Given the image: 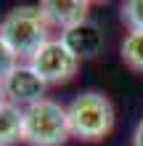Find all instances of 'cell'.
I'll use <instances>...</instances> for the list:
<instances>
[{"instance_id":"cell-10","label":"cell","mask_w":143,"mask_h":146,"mask_svg":"<svg viewBox=\"0 0 143 146\" xmlns=\"http://www.w3.org/2000/svg\"><path fill=\"white\" fill-rule=\"evenodd\" d=\"M122 21L130 32H143V0H130L122 5Z\"/></svg>"},{"instance_id":"cell-4","label":"cell","mask_w":143,"mask_h":146,"mask_svg":"<svg viewBox=\"0 0 143 146\" xmlns=\"http://www.w3.org/2000/svg\"><path fill=\"white\" fill-rule=\"evenodd\" d=\"M29 66L40 74L45 85H64L80 69V58L64 45L61 40H48L43 48L32 56Z\"/></svg>"},{"instance_id":"cell-2","label":"cell","mask_w":143,"mask_h":146,"mask_svg":"<svg viewBox=\"0 0 143 146\" xmlns=\"http://www.w3.org/2000/svg\"><path fill=\"white\" fill-rule=\"evenodd\" d=\"M48 29H50V24L45 19V13L40 11V5L37 8L19 5L0 21V37L11 45V50L19 58H29V61L50 40Z\"/></svg>"},{"instance_id":"cell-1","label":"cell","mask_w":143,"mask_h":146,"mask_svg":"<svg viewBox=\"0 0 143 146\" xmlns=\"http://www.w3.org/2000/svg\"><path fill=\"white\" fill-rule=\"evenodd\" d=\"M66 117L72 135L80 141L96 143L114 130V104L98 90H85L74 96L72 104L66 106Z\"/></svg>"},{"instance_id":"cell-11","label":"cell","mask_w":143,"mask_h":146,"mask_svg":"<svg viewBox=\"0 0 143 146\" xmlns=\"http://www.w3.org/2000/svg\"><path fill=\"white\" fill-rule=\"evenodd\" d=\"M19 66V56L11 50V45L0 37V82H5V77Z\"/></svg>"},{"instance_id":"cell-13","label":"cell","mask_w":143,"mask_h":146,"mask_svg":"<svg viewBox=\"0 0 143 146\" xmlns=\"http://www.w3.org/2000/svg\"><path fill=\"white\" fill-rule=\"evenodd\" d=\"M5 101V88H3V82H0V104Z\"/></svg>"},{"instance_id":"cell-5","label":"cell","mask_w":143,"mask_h":146,"mask_svg":"<svg viewBox=\"0 0 143 146\" xmlns=\"http://www.w3.org/2000/svg\"><path fill=\"white\" fill-rule=\"evenodd\" d=\"M3 88H5V101L27 109V106H32V104H37V101L45 98V88L48 85L40 80V74L32 69L29 64H19L5 77Z\"/></svg>"},{"instance_id":"cell-8","label":"cell","mask_w":143,"mask_h":146,"mask_svg":"<svg viewBox=\"0 0 143 146\" xmlns=\"http://www.w3.org/2000/svg\"><path fill=\"white\" fill-rule=\"evenodd\" d=\"M24 141V109L3 101L0 104V146H16Z\"/></svg>"},{"instance_id":"cell-3","label":"cell","mask_w":143,"mask_h":146,"mask_svg":"<svg viewBox=\"0 0 143 146\" xmlns=\"http://www.w3.org/2000/svg\"><path fill=\"white\" fill-rule=\"evenodd\" d=\"M69 135V117L61 104L43 98L24 109V141L29 146H61Z\"/></svg>"},{"instance_id":"cell-6","label":"cell","mask_w":143,"mask_h":146,"mask_svg":"<svg viewBox=\"0 0 143 146\" xmlns=\"http://www.w3.org/2000/svg\"><path fill=\"white\" fill-rule=\"evenodd\" d=\"M61 42L80 58V61L82 58H96L101 53V48H103V32H101V27L96 21L88 19V21L77 24V27L61 32Z\"/></svg>"},{"instance_id":"cell-7","label":"cell","mask_w":143,"mask_h":146,"mask_svg":"<svg viewBox=\"0 0 143 146\" xmlns=\"http://www.w3.org/2000/svg\"><path fill=\"white\" fill-rule=\"evenodd\" d=\"M40 11L45 13L50 27H61V32L88 21L90 3L88 0H45L40 3Z\"/></svg>"},{"instance_id":"cell-12","label":"cell","mask_w":143,"mask_h":146,"mask_svg":"<svg viewBox=\"0 0 143 146\" xmlns=\"http://www.w3.org/2000/svg\"><path fill=\"white\" fill-rule=\"evenodd\" d=\"M132 146H143V119L135 125V133H132Z\"/></svg>"},{"instance_id":"cell-9","label":"cell","mask_w":143,"mask_h":146,"mask_svg":"<svg viewBox=\"0 0 143 146\" xmlns=\"http://www.w3.org/2000/svg\"><path fill=\"white\" fill-rule=\"evenodd\" d=\"M122 61L135 72H143V32H130L122 42Z\"/></svg>"}]
</instances>
